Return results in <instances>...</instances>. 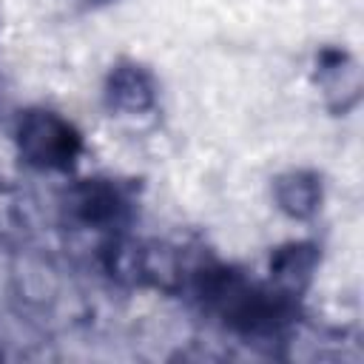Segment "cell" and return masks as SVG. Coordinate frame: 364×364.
<instances>
[{
    "label": "cell",
    "mask_w": 364,
    "mask_h": 364,
    "mask_svg": "<svg viewBox=\"0 0 364 364\" xmlns=\"http://www.w3.org/2000/svg\"><path fill=\"white\" fill-rule=\"evenodd\" d=\"M17 139L26 159L40 168H71L80 154L77 131L51 111L26 114L17 128Z\"/></svg>",
    "instance_id": "6da1fadb"
},
{
    "label": "cell",
    "mask_w": 364,
    "mask_h": 364,
    "mask_svg": "<svg viewBox=\"0 0 364 364\" xmlns=\"http://www.w3.org/2000/svg\"><path fill=\"white\" fill-rule=\"evenodd\" d=\"M108 102L122 111H145L154 102L151 77L139 65H119L108 82Z\"/></svg>",
    "instance_id": "7a4b0ae2"
},
{
    "label": "cell",
    "mask_w": 364,
    "mask_h": 364,
    "mask_svg": "<svg viewBox=\"0 0 364 364\" xmlns=\"http://www.w3.org/2000/svg\"><path fill=\"white\" fill-rule=\"evenodd\" d=\"M279 202L287 213L293 216H307L316 210V202H318V188L313 179H304V176H290L287 182L282 179V188H279Z\"/></svg>",
    "instance_id": "3957f363"
}]
</instances>
